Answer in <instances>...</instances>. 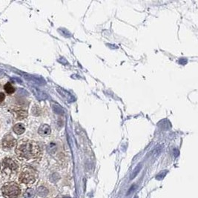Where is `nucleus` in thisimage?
I'll use <instances>...</instances> for the list:
<instances>
[{"mask_svg": "<svg viewBox=\"0 0 198 198\" xmlns=\"http://www.w3.org/2000/svg\"><path fill=\"white\" fill-rule=\"evenodd\" d=\"M15 152L22 160H35L41 155V148L38 142L32 140L22 139L17 142Z\"/></svg>", "mask_w": 198, "mask_h": 198, "instance_id": "1", "label": "nucleus"}, {"mask_svg": "<svg viewBox=\"0 0 198 198\" xmlns=\"http://www.w3.org/2000/svg\"><path fill=\"white\" fill-rule=\"evenodd\" d=\"M37 173L31 167H25L22 169L20 175H19V181L25 184H32L35 182Z\"/></svg>", "mask_w": 198, "mask_h": 198, "instance_id": "2", "label": "nucleus"}, {"mask_svg": "<svg viewBox=\"0 0 198 198\" xmlns=\"http://www.w3.org/2000/svg\"><path fill=\"white\" fill-rule=\"evenodd\" d=\"M2 194L5 198H16L20 195V189L15 182H9L2 188Z\"/></svg>", "mask_w": 198, "mask_h": 198, "instance_id": "3", "label": "nucleus"}, {"mask_svg": "<svg viewBox=\"0 0 198 198\" xmlns=\"http://www.w3.org/2000/svg\"><path fill=\"white\" fill-rule=\"evenodd\" d=\"M2 172L6 174H16L19 169V165L16 160L10 157L5 158L2 163Z\"/></svg>", "mask_w": 198, "mask_h": 198, "instance_id": "4", "label": "nucleus"}, {"mask_svg": "<svg viewBox=\"0 0 198 198\" xmlns=\"http://www.w3.org/2000/svg\"><path fill=\"white\" fill-rule=\"evenodd\" d=\"M16 144V140L11 134H7L2 139V146L5 149H10Z\"/></svg>", "mask_w": 198, "mask_h": 198, "instance_id": "5", "label": "nucleus"}, {"mask_svg": "<svg viewBox=\"0 0 198 198\" xmlns=\"http://www.w3.org/2000/svg\"><path fill=\"white\" fill-rule=\"evenodd\" d=\"M13 130H14V133H16V134L19 135L22 134L25 132V128L24 126V125L22 124V123H17L14 126L13 128Z\"/></svg>", "mask_w": 198, "mask_h": 198, "instance_id": "6", "label": "nucleus"}, {"mask_svg": "<svg viewBox=\"0 0 198 198\" xmlns=\"http://www.w3.org/2000/svg\"><path fill=\"white\" fill-rule=\"evenodd\" d=\"M51 133V128L47 125H43L39 129V134L42 136H47Z\"/></svg>", "mask_w": 198, "mask_h": 198, "instance_id": "7", "label": "nucleus"}, {"mask_svg": "<svg viewBox=\"0 0 198 198\" xmlns=\"http://www.w3.org/2000/svg\"><path fill=\"white\" fill-rule=\"evenodd\" d=\"M15 114H16V118L17 119H22L27 117V116H28L27 111L23 110L16 111H15Z\"/></svg>", "mask_w": 198, "mask_h": 198, "instance_id": "8", "label": "nucleus"}, {"mask_svg": "<svg viewBox=\"0 0 198 198\" xmlns=\"http://www.w3.org/2000/svg\"><path fill=\"white\" fill-rule=\"evenodd\" d=\"M4 89H5V92L7 94H12L13 93H14V91H15V88H14V86L9 83H6V84L5 85V86H4Z\"/></svg>", "mask_w": 198, "mask_h": 198, "instance_id": "9", "label": "nucleus"}, {"mask_svg": "<svg viewBox=\"0 0 198 198\" xmlns=\"http://www.w3.org/2000/svg\"><path fill=\"white\" fill-rule=\"evenodd\" d=\"M47 193H48V191L44 186H41L37 189V194H38L39 196L45 197L47 195Z\"/></svg>", "mask_w": 198, "mask_h": 198, "instance_id": "10", "label": "nucleus"}, {"mask_svg": "<svg viewBox=\"0 0 198 198\" xmlns=\"http://www.w3.org/2000/svg\"><path fill=\"white\" fill-rule=\"evenodd\" d=\"M34 196V191L32 189H28L24 194L25 198H33Z\"/></svg>", "mask_w": 198, "mask_h": 198, "instance_id": "11", "label": "nucleus"}, {"mask_svg": "<svg viewBox=\"0 0 198 198\" xmlns=\"http://www.w3.org/2000/svg\"><path fill=\"white\" fill-rule=\"evenodd\" d=\"M5 94L2 93V92H0V103L3 102L4 100H5Z\"/></svg>", "mask_w": 198, "mask_h": 198, "instance_id": "12", "label": "nucleus"}]
</instances>
